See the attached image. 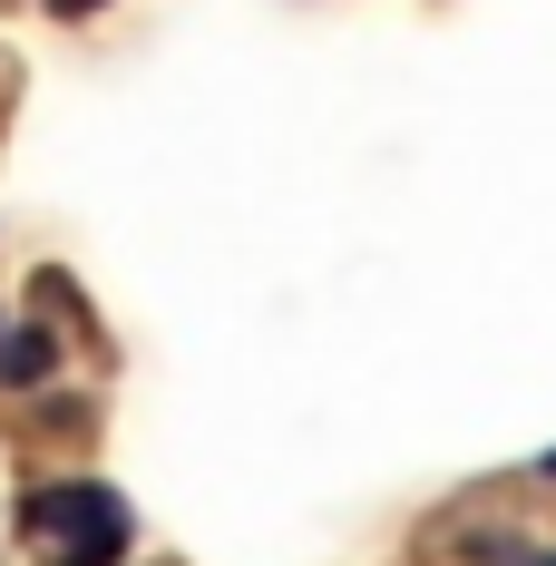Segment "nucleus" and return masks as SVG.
<instances>
[{"label":"nucleus","mask_w":556,"mask_h":566,"mask_svg":"<svg viewBox=\"0 0 556 566\" xmlns=\"http://www.w3.org/2000/svg\"><path fill=\"white\" fill-rule=\"evenodd\" d=\"M527 566H556V557H527Z\"/></svg>","instance_id":"obj_5"},{"label":"nucleus","mask_w":556,"mask_h":566,"mask_svg":"<svg viewBox=\"0 0 556 566\" xmlns=\"http://www.w3.org/2000/svg\"><path fill=\"white\" fill-rule=\"evenodd\" d=\"M30 537H98V527H127V499L98 489V479H69V489H40L30 509H20Z\"/></svg>","instance_id":"obj_1"},{"label":"nucleus","mask_w":556,"mask_h":566,"mask_svg":"<svg viewBox=\"0 0 556 566\" xmlns=\"http://www.w3.org/2000/svg\"><path fill=\"white\" fill-rule=\"evenodd\" d=\"M59 20H88V10H108V0H50Z\"/></svg>","instance_id":"obj_4"},{"label":"nucleus","mask_w":556,"mask_h":566,"mask_svg":"<svg viewBox=\"0 0 556 566\" xmlns=\"http://www.w3.org/2000/svg\"><path fill=\"white\" fill-rule=\"evenodd\" d=\"M59 371V342L40 323H20V333H0V391H40Z\"/></svg>","instance_id":"obj_2"},{"label":"nucleus","mask_w":556,"mask_h":566,"mask_svg":"<svg viewBox=\"0 0 556 566\" xmlns=\"http://www.w3.org/2000/svg\"><path fill=\"white\" fill-rule=\"evenodd\" d=\"M117 547H127V527H98V537H69L59 566H117Z\"/></svg>","instance_id":"obj_3"},{"label":"nucleus","mask_w":556,"mask_h":566,"mask_svg":"<svg viewBox=\"0 0 556 566\" xmlns=\"http://www.w3.org/2000/svg\"><path fill=\"white\" fill-rule=\"evenodd\" d=\"M547 469H556V450H547Z\"/></svg>","instance_id":"obj_6"}]
</instances>
